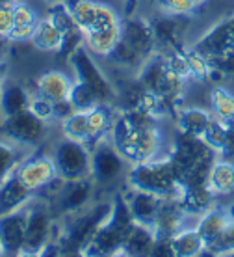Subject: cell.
Wrapping results in <instances>:
<instances>
[{
    "mask_svg": "<svg viewBox=\"0 0 234 257\" xmlns=\"http://www.w3.org/2000/svg\"><path fill=\"white\" fill-rule=\"evenodd\" d=\"M54 224L51 220V214L43 207H32L28 211V222H26L25 242L21 255H41L43 248L52 238Z\"/></svg>",
    "mask_w": 234,
    "mask_h": 257,
    "instance_id": "cell-10",
    "label": "cell"
},
{
    "mask_svg": "<svg viewBox=\"0 0 234 257\" xmlns=\"http://www.w3.org/2000/svg\"><path fill=\"white\" fill-rule=\"evenodd\" d=\"M76 110L69 103V99H62V101H54V119L58 121H65L69 116H73Z\"/></svg>",
    "mask_w": 234,
    "mask_h": 257,
    "instance_id": "cell-44",
    "label": "cell"
},
{
    "mask_svg": "<svg viewBox=\"0 0 234 257\" xmlns=\"http://www.w3.org/2000/svg\"><path fill=\"white\" fill-rule=\"evenodd\" d=\"M215 194L208 185H199V187H186L178 196V201L182 209L190 216H201L204 212L214 207Z\"/></svg>",
    "mask_w": 234,
    "mask_h": 257,
    "instance_id": "cell-20",
    "label": "cell"
},
{
    "mask_svg": "<svg viewBox=\"0 0 234 257\" xmlns=\"http://www.w3.org/2000/svg\"><path fill=\"white\" fill-rule=\"evenodd\" d=\"M227 214H228V218H230V220H234V203H230V205H228V209H227Z\"/></svg>",
    "mask_w": 234,
    "mask_h": 257,
    "instance_id": "cell-48",
    "label": "cell"
},
{
    "mask_svg": "<svg viewBox=\"0 0 234 257\" xmlns=\"http://www.w3.org/2000/svg\"><path fill=\"white\" fill-rule=\"evenodd\" d=\"M186 56H188V65H190V77H193L195 80H201V82L208 80L210 69H212L208 58L202 56L201 52H197L195 49H188Z\"/></svg>",
    "mask_w": 234,
    "mask_h": 257,
    "instance_id": "cell-37",
    "label": "cell"
},
{
    "mask_svg": "<svg viewBox=\"0 0 234 257\" xmlns=\"http://www.w3.org/2000/svg\"><path fill=\"white\" fill-rule=\"evenodd\" d=\"M227 127L228 123L227 121H221V119H217V117H212L208 123V127L204 128V133H202V142L212 148L215 153L219 155L221 153L223 146H225V140H227Z\"/></svg>",
    "mask_w": 234,
    "mask_h": 257,
    "instance_id": "cell-34",
    "label": "cell"
},
{
    "mask_svg": "<svg viewBox=\"0 0 234 257\" xmlns=\"http://www.w3.org/2000/svg\"><path fill=\"white\" fill-rule=\"evenodd\" d=\"M112 142L128 164H139L156 159L162 146V135L156 127V116L143 106L123 108L110 128Z\"/></svg>",
    "mask_w": 234,
    "mask_h": 257,
    "instance_id": "cell-1",
    "label": "cell"
},
{
    "mask_svg": "<svg viewBox=\"0 0 234 257\" xmlns=\"http://www.w3.org/2000/svg\"><path fill=\"white\" fill-rule=\"evenodd\" d=\"M69 62L75 69L76 80L86 82L95 91L101 103H110L117 99V90H115L112 82L106 78V75L101 71V67L95 64V60L91 56V52L86 45H80L76 51H73L69 54Z\"/></svg>",
    "mask_w": 234,
    "mask_h": 257,
    "instance_id": "cell-7",
    "label": "cell"
},
{
    "mask_svg": "<svg viewBox=\"0 0 234 257\" xmlns=\"http://www.w3.org/2000/svg\"><path fill=\"white\" fill-rule=\"evenodd\" d=\"M215 151L208 148L202 138L190 135H180L175 138L171 155L167 157L177 175L178 185L186 187H199L208 185L210 170L215 162Z\"/></svg>",
    "mask_w": 234,
    "mask_h": 257,
    "instance_id": "cell-2",
    "label": "cell"
},
{
    "mask_svg": "<svg viewBox=\"0 0 234 257\" xmlns=\"http://www.w3.org/2000/svg\"><path fill=\"white\" fill-rule=\"evenodd\" d=\"M154 2H156V4H160L162 8H165V6H167V2H169V0H154Z\"/></svg>",
    "mask_w": 234,
    "mask_h": 257,
    "instance_id": "cell-50",
    "label": "cell"
},
{
    "mask_svg": "<svg viewBox=\"0 0 234 257\" xmlns=\"http://www.w3.org/2000/svg\"><path fill=\"white\" fill-rule=\"evenodd\" d=\"M210 104H212V116L221 121H234V93L223 86H215L210 93Z\"/></svg>",
    "mask_w": 234,
    "mask_h": 257,
    "instance_id": "cell-30",
    "label": "cell"
},
{
    "mask_svg": "<svg viewBox=\"0 0 234 257\" xmlns=\"http://www.w3.org/2000/svg\"><path fill=\"white\" fill-rule=\"evenodd\" d=\"M67 99H69V103L73 104V108H75L76 112H89V110L95 108L97 104H101L99 95L89 88L88 84L82 82V80L73 82Z\"/></svg>",
    "mask_w": 234,
    "mask_h": 257,
    "instance_id": "cell-31",
    "label": "cell"
},
{
    "mask_svg": "<svg viewBox=\"0 0 234 257\" xmlns=\"http://www.w3.org/2000/svg\"><path fill=\"white\" fill-rule=\"evenodd\" d=\"M191 2H193L197 8H201V6H204V4H206V0H191Z\"/></svg>",
    "mask_w": 234,
    "mask_h": 257,
    "instance_id": "cell-49",
    "label": "cell"
},
{
    "mask_svg": "<svg viewBox=\"0 0 234 257\" xmlns=\"http://www.w3.org/2000/svg\"><path fill=\"white\" fill-rule=\"evenodd\" d=\"M15 174L36 194L52 185L56 179H60L54 157H49V155H36L32 159H28L26 162L19 164Z\"/></svg>",
    "mask_w": 234,
    "mask_h": 257,
    "instance_id": "cell-11",
    "label": "cell"
},
{
    "mask_svg": "<svg viewBox=\"0 0 234 257\" xmlns=\"http://www.w3.org/2000/svg\"><path fill=\"white\" fill-rule=\"evenodd\" d=\"M191 49H195L206 58L221 54V52L234 51V17L223 19L217 25H214L204 36L197 39Z\"/></svg>",
    "mask_w": 234,
    "mask_h": 257,
    "instance_id": "cell-14",
    "label": "cell"
},
{
    "mask_svg": "<svg viewBox=\"0 0 234 257\" xmlns=\"http://www.w3.org/2000/svg\"><path fill=\"white\" fill-rule=\"evenodd\" d=\"M106 58H110L117 65H123V67H134V65H138V64H143V60H145L130 43H128L127 39H123V38H119V41L115 43V47L112 49V52L108 54Z\"/></svg>",
    "mask_w": 234,
    "mask_h": 257,
    "instance_id": "cell-33",
    "label": "cell"
},
{
    "mask_svg": "<svg viewBox=\"0 0 234 257\" xmlns=\"http://www.w3.org/2000/svg\"><path fill=\"white\" fill-rule=\"evenodd\" d=\"M6 77H8V65L4 60H0V91H2L4 82H6Z\"/></svg>",
    "mask_w": 234,
    "mask_h": 257,
    "instance_id": "cell-46",
    "label": "cell"
},
{
    "mask_svg": "<svg viewBox=\"0 0 234 257\" xmlns=\"http://www.w3.org/2000/svg\"><path fill=\"white\" fill-rule=\"evenodd\" d=\"M206 253H212V255H228V253H234V220L228 222L225 231L215 238L214 242H210L206 246Z\"/></svg>",
    "mask_w": 234,
    "mask_h": 257,
    "instance_id": "cell-36",
    "label": "cell"
},
{
    "mask_svg": "<svg viewBox=\"0 0 234 257\" xmlns=\"http://www.w3.org/2000/svg\"><path fill=\"white\" fill-rule=\"evenodd\" d=\"M115 117L112 116V104L110 103H101L97 104L93 110L88 112V121H89V149L91 144L95 146L97 142L101 140L104 133H108L112 125H114Z\"/></svg>",
    "mask_w": 234,
    "mask_h": 257,
    "instance_id": "cell-29",
    "label": "cell"
},
{
    "mask_svg": "<svg viewBox=\"0 0 234 257\" xmlns=\"http://www.w3.org/2000/svg\"><path fill=\"white\" fill-rule=\"evenodd\" d=\"M49 19L64 34L78 26L75 17H73V12H71V4H65V0L56 2V4H49Z\"/></svg>",
    "mask_w": 234,
    "mask_h": 257,
    "instance_id": "cell-35",
    "label": "cell"
},
{
    "mask_svg": "<svg viewBox=\"0 0 234 257\" xmlns=\"http://www.w3.org/2000/svg\"><path fill=\"white\" fill-rule=\"evenodd\" d=\"M165 54H167V64H169L171 69L184 78L190 77V65H188V56H186L184 49H173Z\"/></svg>",
    "mask_w": 234,
    "mask_h": 257,
    "instance_id": "cell-40",
    "label": "cell"
},
{
    "mask_svg": "<svg viewBox=\"0 0 234 257\" xmlns=\"http://www.w3.org/2000/svg\"><path fill=\"white\" fill-rule=\"evenodd\" d=\"M121 38L127 39L143 58L151 56L154 49H156V38H154L152 23L143 19V17L130 15L127 19H123V23H121Z\"/></svg>",
    "mask_w": 234,
    "mask_h": 257,
    "instance_id": "cell-15",
    "label": "cell"
},
{
    "mask_svg": "<svg viewBox=\"0 0 234 257\" xmlns=\"http://www.w3.org/2000/svg\"><path fill=\"white\" fill-rule=\"evenodd\" d=\"M47 133H49L47 121L36 116L30 108L15 116L4 117L0 125V135L19 146H38L47 138Z\"/></svg>",
    "mask_w": 234,
    "mask_h": 257,
    "instance_id": "cell-8",
    "label": "cell"
},
{
    "mask_svg": "<svg viewBox=\"0 0 234 257\" xmlns=\"http://www.w3.org/2000/svg\"><path fill=\"white\" fill-rule=\"evenodd\" d=\"M208 187L215 196L234 192V164L228 159H215L210 170Z\"/></svg>",
    "mask_w": 234,
    "mask_h": 257,
    "instance_id": "cell-28",
    "label": "cell"
},
{
    "mask_svg": "<svg viewBox=\"0 0 234 257\" xmlns=\"http://www.w3.org/2000/svg\"><path fill=\"white\" fill-rule=\"evenodd\" d=\"M13 2L0 4V36L2 38H10L13 26H15V15H13Z\"/></svg>",
    "mask_w": 234,
    "mask_h": 257,
    "instance_id": "cell-42",
    "label": "cell"
},
{
    "mask_svg": "<svg viewBox=\"0 0 234 257\" xmlns=\"http://www.w3.org/2000/svg\"><path fill=\"white\" fill-rule=\"evenodd\" d=\"M71 86H73V80L65 73H62V71H47L38 78L36 91H38V95L47 97L49 101L54 103V101H62V99L69 97Z\"/></svg>",
    "mask_w": 234,
    "mask_h": 257,
    "instance_id": "cell-21",
    "label": "cell"
},
{
    "mask_svg": "<svg viewBox=\"0 0 234 257\" xmlns=\"http://www.w3.org/2000/svg\"><path fill=\"white\" fill-rule=\"evenodd\" d=\"M230 218H228L227 211H223V209H208V211L201 214L199 216V222H197V231L201 233V237L204 238V242L206 246L210 242H214L215 238L219 237L223 231H225V227L228 225Z\"/></svg>",
    "mask_w": 234,
    "mask_h": 257,
    "instance_id": "cell-26",
    "label": "cell"
},
{
    "mask_svg": "<svg viewBox=\"0 0 234 257\" xmlns=\"http://www.w3.org/2000/svg\"><path fill=\"white\" fill-rule=\"evenodd\" d=\"M28 211L30 209L21 207L17 211L0 216V244H2V253H6V255H17V253H21L23 242H25Z\"/></svg>",
    "mask_w": 234,
    "mask_h": 257,
    "instance_id": "cell-12",
    "label": "cell"
},
{
    "mask_svg": "<svg viewBox=\"0 0 234 257\" xmlns=\"http://www.w3.org/2000/svg\"><path fill=\"white\" fill-rule=\"evenodd\" d=\"M0 253H2V244H0Z\"/></svg>",
    "mask_w": 234,
    "mask_h": 257,
    "instance_id": "cell-53",
    "label": "cell"
},
{
    "mask_svg": "<svg viewBox=\"0 0 234 257\" xmlns=\"http://www.w3.org/2000/svg\"><path fill=\"white\" fill-rule=\"evenodd\" d=\"M154 244H156V237H154V233H152L151 225L134 222V225L130 227V231L127 233V237L123 240L121 253H123V255H132V257L151 255Z\"/></svg>",
    "mask_w": 234,
    "mask_h": 257,
    "instance_id": "cell-19",
    "label": "cell"
},
{
    "mask_svg": "<svg viewBox=\"0 0 234 257\" xmlns=\"http://www.w3.org/2000/svg\"><path fill=\"white\" fill-rule=\"evenodd\" d=\"M164 10H167L173 15H178V17H190L197 10V6L191 0H169Z\"/></svg>",
    "mask_w": 234,
    "mask_h": 257,
    "instance_id": "cell-43",
    "label": "cell"
},
{
    "mask_svg": "<svg viewBox=\"0 0 234 257\" xmlns=\"http://www.w3.org/2000/svg\"><path fill=\"white\" fill-rule=\"evenodd\" d=\"M173 257H193L206 251V242L197 227H184L171 237Z\"/></svg>",
    "mask_w": 234,
    "mask_h": 257,
    "instance_id": "cell-24",
    "label": "cell"
},
{
    "mask_svg": "<svg viewBox=\"0 0 234 257\" xmlns=\"http://www.w3.org/2000/svg\"><path fill=\"white\" fill-rule=\"evenodd\" d=\"M30 103H32V95L21 84L12 82L6 78L2 91H0V110H2L4 117L25 112L30 108Z\"/></svg>",
    "mask_w": 234,
    "mask_h": 257,
    "instance_id": "cell-22",
    "label": "cell"
},
{
    "mask_svg": "<svg viewBox=\"0 0 234 257\" xmlns=\"http://www.w3.org/2000/svg\"><path fill=\"white\" fill-rule=\"evenodd\" d=\"M223 159H230L234 157V121L228 123L227 127V140H225V146H223L221 153H219Z\"/></svg>",
    "mask_w": 234,
    "mask_h": 257,
    "instance_id": "cell-45",
    "label": "cell"
},
{
    "mask_svg": "<svg viewBox=\"0 0 234 257\" xmlns=\"http://www.w3.org/2000/svg\"><path fill=\"white\" fill-rule=\"evenodd\" d=\"M49 4H56V2H64V0H47Z\"/></svg>",
    "mask_w": 234,
    "mask_h": 257,
    "instance_id": "cell-51",
    "label": "cell"
},
{
    "mask_svg": "<svg viewBox=\"0 0 234 257\" xmlns=\"http://www.w3.org/2000/svg\"><path fill=\"white\" fill-rule=\"evenodd\" d=\"M30 110H32L38 117L45 119V121H51V119H54V103H52V101H49V99H47V97H43V95H38V93H36V95L32 97Z\"/></svg>",
    "mask_w": 234,
    "mask_h": 257,
    "instance_id": "cell-41",
    "label": "cell"
},
{
    "mask_svg": "<svg viewBox=\"0 0 234 257\" xmlns=\"http://www.w3.org/2000/svg\"><path fill=\"white\" fill-rule=\"evenodd\" d=\"M190 214L184 211L178 198H162L160 209L152 222V233L158 238H171L175 233L186 227V218Z\"/></svg>",
    "mask_w": 234,
    "mask_h": 257,
    "instance_id": "cell-13",
    "label": "cell"
},
{
    "mask_svg": "<svg viewBox=\"0 0 234 257\" xmlns=\"http://www.w3.org/2000/svg\"><path fill=\"white\" fill-rule=\"evenodd\" d=\"M134 216L128 209L127 198L123 192H117L112 199V211L108 218L97 229L93 238L86 246V255H117L121 253L123 240L134 225Z\"/></svg>",
    "mask_w": 234,
    "mask_h": 257,
    "instance_id": "cell-3",
    "label": "cell"
},
{
    "mask_svg": "<svg viewBox=\"0 0 234 257\" xmlns=\"http://www.w3.org/2000/svg\"><path fill=\"white\" fill-rule=\"evenodd\" d=\"M13 15H15V26H38V12L32 6H28L21 0H15L13 4Z\"/></svg>",
    "mask_w": 234,
    "mask_h": 257,
    "instance_id": "cell-39",
    "label": "cell"
},
{
    "mask_svg": "<svg viewBox=\"0 0 234 257\" xmlns=\"http://www.w3.org/2000/svg\"><path fill=\"white\" fill-rule=\"evenodd\" d=\"M62 133L65 138L89 144V121L88 112H75L65 121H62Z\"/></svg>",
    "mask_w": 234,
    "mask_h": 257,
    "instance_id": "cell-32",
    "label": "cell"
},
{
    "mask_svg": "<svg viewBox=\"0 0 234 257\" xmlns=\"http://www.w3.org/2000/svg\"><path fill=\"white\" fill-rule=\"evenodd\" d=\"M19 168V159H17V153L15 149L6 144V142H0V185L4 181L13 175Z\"/></svg>",
    "mask_w": 234,
    "mask_h": 257,
    "instance_id": "cell-38",
    "label": "cell"
},
{
    "mask_svg": "<svg viewBox=\"0 0 234 257\" xmlns=\"http://www.w3.org/2000/svg\"><path fill=\"white\" fill-rule=\"evenodd\" d=\"M54 162L58 177L65 181H76L91 177V149L84 142L65 138L54 151Z\"/></svg>",
    "mask_w": 234,
    "mask_h": 257,
    "instance_id": "cell-6",
    "label": "cell"
},
{
    "mask_svg": "<svg viewBox=\"0 0 234 257\" xmlns=\"http://www.w3.org/2000/svg\"><path fill=\"white\" fill-rule=\"evenodd\" d=\"M128 183L132 188L147 190L160 198H178L182 192V187L178 185L169 159H162V161L152 159V161L132 164L128 172Z\"/></svg>",
    "mask_w": 234,
    "mask_h": 257,
    "instance_id": "cell-4",
    "label": "cell"
},
{
    "mask_svg": "<svg viewBox=\"0 0 234 257\" xmlns=\"http://www.w3.org/2000/svg\"><path fill=\"white\" fill-rule=\"evenodd\" d=\"M125 162L114 142H97L91 149V179L99 185H112L121 177Z\"/></svg>",
    "mask_w": 234,
    "mask_h": 257,
    "instance_id": "cell-9",
    "label": "cell"
},
{
    "mask_svg": "<svg viewBox=\"0 0 234 257\" xmlns=\"http://www.w3.org/2000/svg\"><path fill=\"white\" fill-rule=\"evenodd\" d=\"M91 181L88 177L76 181H65L62 179V187L58 192V209L60 212L73 214V212L84 209V205L89 201L91 196Z\"/></svg>",
    "mask_w": 234,
    "mask_h": 257,
    "instance_id": "cell-16",
    "label": "cell"
},
{
    "mask_svg": "<svg viewBox=\"0 0 234 257\" xmlns=\"http://www.w3.org/2000/svg\"><path fill=\"white\" fill-rule=\"evenodd\" d=\"M128 203V209L132 212V216L136 222L145 225H152L154 216L160 209L162 198L147 190H139V188H132L130 192L125 194Z\"/></svg>",
    "mask_w": 234,
    "mask_h": 257,
    "instance_id": "cell-18",
    "label": "cell"
},
{
    "mask_svg": "<svg viewBox=\"0 0 234 257\" xmlns=\"http://www.w3.org/2000/svg\"><path fill=\"white\" fill-rule=\"evenodd\" d=\"M6 41H8V38H2V36H0V60L4 56V51H6Z\"/></svg>",
    "mask_w": 234,
    "mask_h": 257,
    "instance_id": "cell-47",
    "label": "cell"
},
{
    "mask_svg": "<svg viewBox=\"0 0 234 257\" xmlns=\"http://www.w3.org/2000/svg\"><path fill=\"white\" fill-rule=\"evenodd\" d=\"M62 41H64V32L60 28H56L49 17L47 19H39L38 26H36V32L32 36V45L38 51L60 52Z\"/></svg>",
    "mask_w": 234,
    "mask_h": 257,
    "instance_id": "cell-27",
    "label": "cell"
},
{
    "mask_svg": "<svg viewBox=\"0 0 234 257\" xmlns=\"http://www.w3.org/2000/svg\"><path fill=\"white\" fill-rule=\"evenodd\" d=\"M110 211H112V201L99 203L91 211L82 212L80 209L73 212V218L62 231V237L54 238L60 244L62 253H84L86 246L89 244V240L93 238L102 222L108 218Z\"/></svg>",
    "mask_w": 234,
    "mask_h": 257,
    "instance_id": "cell-5",
    "label": "cell"
},
{
    "mask_svg": "<svg viewBox=\"0 0 234 257\" xmlns=\"http://www.w3.org/2000/svg\"><path fill=\"white\" fill-rule=\"evenodd\" d=\"M6 2H13V0H0V4H6Z\"/></svg>",
    "mask_w": 234,
    "mask_h": 257,
    "instance_id": "cell-52",
    "label": "cell"
},
{
    "mask_svg": "<svg viewBox=\"0 0 234 257\" xmlns=\"http://www.w3.org/2000/svg\"><path fill=\"white\" fill-rule=\"evenodd\" d=\"M178 15L171 13L169 17H162L158 21H152V30H154V38H156V47H164V49H180V39H182L184 26L182 21L177 19Z\"/></svg>",
    "mask_w": 234,
    "mask_h": 257,
    "instance_id": "cell-23",
    "label": "cell"
},
{
    "mask_svg": "<svg viewBox=\"0 0 234 257\" xmlns=\"http://www.w3.org/2000/svg\"><path fill=\"white\" fill-rule=\"evenodd\" d=\"M34 194L36 192L26 187L25 183L19 179V175H10L0 185V216L25 207L34 198Z\"/></svg>",
    "mask_w": 234,
    "mask_h": 257,
    "instance_id": "cell-17",
    "label": "cell"
},
{
    "mask_svg": "<svg viewBox=\"0 0 234 257\" xmlns=\"http://www.w3.org/2000/svg\"><path fill=\"white\" fill-rule=\"evenodd\" d=\"M212 117H214L212 112H208V110L204 108H195V106L184 108L182 106V108L178 110L177 116H175V121H177V127L180 133L201 138Z\"/></svg>",
    "mask_w": 234,
    "mask_h": 257,
    "instance_id": "cell-25",
    "label": "cell"
}]
</instances>
